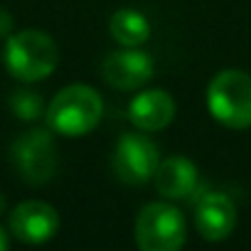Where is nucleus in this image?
Returning <instances> with one entry per match:
<instances>
[{"label": "nucleus", "mask_w": 251, "mask_h": 251, "mask_svg": "<svg viewBox=\"0 0 251 251\" xmlns=\"http://www.w3.org/2000/svg\"><path fill=\"white\" fill-rule=\"evenodd\" d=\"M195 226L207 241H224L236 226V209L222 192H197L195 197Z\"/></svg>", "instance_id": "nucleus-9"}, {"label": "nucleus", "mask_w": 251, "mask_h": 251, "mask_svg": "<svg viewBox=\"0 0 251 251\" xmlns=\"http://www.w3.org/2000/svg\"><path fill=\"white\" fill-rule=\"evenodd\" d=\"M128 118L141 131H163L175 118V101L165 89H146L128 103Z\"/></svg>", "instance_id": "nucleus-10"}, {"label": "nucleus", "mask_w": 251, "mask_h": 251, "mask_svg": "<svg viewBox=\"0 0 251 251\" xmlns=\"http://www.w3.org/2000/svg\"><path fill=\"white\" fill-rule=\"evenodd\" d=\"M45 116L54 133L76 138L99 126L103 116V101L96 89L86 84H69L50 101Z\"/></svg>", "instance_id": "nucleus-1"}, {"label": "nucleus", "mask_w": 251, "mask_h": 251, "mask_svg": "<svg viewBox=\"0 0 251 251\" xmlns=\"http://www.w3.org/2000/svg\"><path fill=\"white\" fill-rule=\"evenodd\" d=\"M5 212V197H3V192H0V214Z\"/></svg>", "instance_id": "nucleus-16"}, {"label": "nucleus", "mask_w": 251, "mask_h": 251, "mask_svg": "<svg viewBox=\"0 0 251 251\" xmlns=\"http://www.w3.org/2000/svg\"><path fill=\"white\" fill-rule=\"evenodd\" d=\"M10 111L20 121H37L45 113V103H42V96L37 91L20 89V91H15L10 96Z\"/></svg>", "instance_id": "nucleus-13"}, {"label": "nucleus", "mask_w": 251, "mask_h": 251, "mask_svg": "<svg viewBox=\"0 0 251 251\" xmlns=\"http://www.w3.org/2000/svg\"><path fill=\"white\" fill-rule=\"evenodd\" d=\"M10 32H13V15L5 8H0V37H10Z\"/></svg>", "instance_id": "nucleus-14"}, {"label": "nucleus", "mask_w": 251, "mask_h": 251, "mask_svg": "<svg viewBox=\"0 0 251 251\" xmlns=\"http://www.w3.org/2000/svg\"><path fill=\"white\" fill-rule=\"evenodd\" d=\"M108 30H111V37L121 47H141L151 37L148 18L143 13L133 10V8H123V10L113 13V18L108 23Z\"/></svg>", "instance_id": "nucleus-12"}, {"label": "nucleus", "mask_w": 251, "mask_h": 251, "mask_svg": "<svg viewBox=\"0 0 251 251\" xmlns=\"http://www.w3.org/2000/svg\"><path fill=\"white\" fill-rule=\"evenodd\" d=\"M209 113L229 126V128H249L251 126V76L241 69L219 72L207 86Z\"/></svg>", "instance_id": "nucleus-3"}, {"label": "nucleus", "mask_w": 251, "mask_h": 251, "mask_svg": "<svg viewBox=\"0 0 251 251\" xmlns=\"http://www.w3.org/2000/svg\"><path fill=\"white\" fill-rule=\"evenodd\" d=\"M187 239V224L177 207L151 202L136 217V241L143 251H177Z\"/></svg>", "instance_id": "nucleus-4"}, {"label": "nucleus", "mask_w": 251, "mask_h": 251, "mask_svg": "<svg viewBox=\"0 0 251 251\" xmlns=\"http://www.w3.org/2000/svg\"><path fill=\"white\" fill-rule=\"evenodd\" d=\"M153 182L163 197L185 200V197L195 195V190H197V168L192 160H187L182 155H170L158 163Z\"/></svg>", "instance_id": "nucleus-11"}, {"label": "nucleus", "mask_w": 251, "mask_h": 251, "mask_svg": "<svg viewBox=\"0 0 251 251\" xmlns=\"http://www.w3.org/2000/svg\"><path fill=\"white\" fill-rule=\"evenodd\" d=\"M158 163H160L158 146L141 133L121 136L116 143L113 158H111L113 175L126 185H143V182L153 180Z\"/></svg>", "instance_id": "nucleus-6"}, {"label": "nucleus", "mask_w": 251, "mask_h": 251, "mask_svg": "<svg viewBox=\"0 0 251 251\" xmlns=\"http://www.w3.org/2000/svg\"><path fill=\"white\" fill-rule=\"evenodd\" d=\"M153 59L138 47H123L111 52L103 59V79L108 86L121 91H133L151 81L153 76Z\"/></svg>", "instance_id": "nucleus-8"}, {"label": "nucleus", "mask_w": 251, "mask_h": 251, "mask_svg": "<svg viewBox=\"0 0 251 251\" xmlns=\"http://www.w3.org/2000/svg\"><path fill=\"white\" fill-rule=\"evenodd\" d=\"M13 165L18 175L27 185H45L47 180L54 177L59 155H57V143L50 131L35 128L23 133L13 143Z\"/></svg>", "instance_id": "nucleus-5"}, {"label": "nucleus", "mask_w": 251, "mask_h": 251, "mask_svg": "<svg viewBox=\"0 0 251 251\" xmlns=\"http://www.w3.org/2000/svg\"><path fill=\"white\" fill-rule=\"evenodd\" d=\"M8 244H10V239H8V234H5V229L0 226V251H5L8 249Z\"/></svg>", "instance_id": "nucleus-15"}, {"label": "nucleus", "mask_w": 251, "mask_h": 251, "mask_svg": "<svg viewBox=\"0 0 251 251\" xmlns=\"http://www.w3.org/2000/svg\"><path fill=\"white\" fill-rule=\"evenodd\" d=\"M10 234L23 244H45L59 229V214L42 200H27L10 212Z\"/></svg>", "instance_id": "nucleus-7"}, {"label": "nucleus", "mask_w": 251, "mask_h": 251, "mask_svg": "<svg viewBox=\"0 0 251 251\" xmlns=\"http://www.w3.org/2000/svg\"><path fill=\"white\" fill-rule=\"evenodd\" d=\"M59 52L54 40L42 30H23L8 37L5 64L20 81H42L57 67Z\"/></svg>", "instance_id": "nucleus-2"}]
</instances>
